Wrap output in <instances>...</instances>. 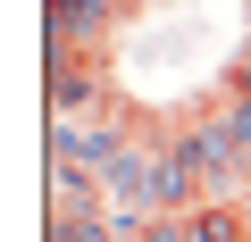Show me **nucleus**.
<instances>
[{
	"label": "nucleus",
	"mask_w": 251,
	"mask_h": 242,
	"mask_svg": "<svg viewBox=\"0 0 251 242\" xmlns=\"http://www.w3.org/2000/svg\"><path fill=\"white\" fill-rule=\"evenodd\" d=\"M243 242H251V192H243Z\"/></svg>",
	"instance_id": "nucleus-1"
}]
</instances>
